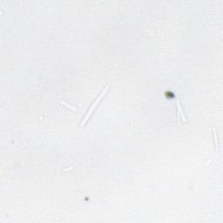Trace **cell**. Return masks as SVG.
I'll use <instances>...</instances> for the list:
<instances>
[{
	"label": "cell",
	"mask_w": 223,
	"mask_h": 223,
	"mask_svg": "<svg viewBox=\"0 0 223 223\" xmlns=\"http://www.w3.org/2000/svg\"><path fill=\"white\" fill-rule=\"evenodd\" d=\"M108 89H109V85H106V87L103 89V91L100 92V94L97 97V99L94 100V102H93V103L92 104V106H90V108H89V110H88V112H87V113L86 114L85 117H84V119H83V120H82V122H81V124H80V127H83L84 125H85L87 123V121H88L89 119L91 118L92 114L93 113V112H94L95 108H96L98 106H99V104L100 103V101H101L102 99H103V97H104V96L106 95V93L107 92Z\"/></svg>",
	"instance_id": "cell-1"
},
{
	"label": "cell",
	"mask_w": 223,
	"mask_h": 223,
	"mask_svg": "<svg viewBox=\"0 0 223 223\" xmlns=\"http://www.w3.org/2000/svg\"><path fill=\"white\" fill-rule=\"evenodd\" d=\"M177 112H178V120H179V124H180V118L182 119V121L186 122V117L184 115L183 113V109L181 107L180 102L179 100H177Z\"/></svg>",
	"instance_id": "cell-2"
},
{
	"label": "cell",
	"mask_w": 223,
	"mask_h": 223,
	"mask_svg": "<svg viewBox=\"0 0 223 223\" xmlns=\"http://www.w3.org/2000/svg\"><path fill=\"white\" fill-rule=\"evenodd\" d=\"M213 130V134H214V146H215V149L217 151H219V142H218V135H217V133H216V130L214 127L212 128Z\"/></svg>",
	"instance_id": "cell-3"
},
{
	"label": "cell",
	"mask_w": 223,
	"mask_h": 223,
	"mask_svg": "<svg viewBox=\"0 0 223 223\" xmlns=\"http://www.w3.org/2000/svg\"><path fill=\"white\" fill-rule=\"evenodd\" d=\"M60 103H61V104H62V105H64V106H66V107H68V108H69V109H71V110H73V112H74V113H75V112H76V109H75V108H74V107H73V106H70V105H69V104H67V103H65V101H60Z\"/></svg>",
	"instance_id": "cell-4"
}]
</instances>
